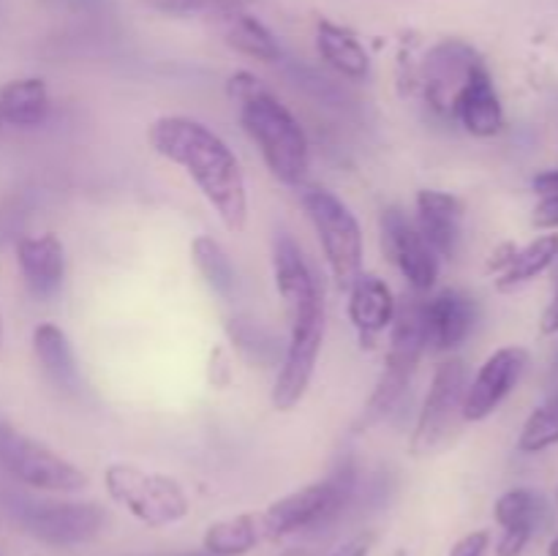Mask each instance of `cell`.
I'll return each instance as SVG.
<instances>
[{"instance_id":"83f0119b","label":"cell","mask_w":558,"mask_h":556,"mask_svg":"<svg viewBox=\"0 0 558 556\" xmlns=\"http://www.w3.org/2000/svg\"><path fill=\"white\" fill-rule=\"evenodd\" d=\"M554 445H558V392L529 414L518 436V450L526 456L543 452Z\"/></svg>"},{"instance_id":"d6a6232c","label":"cell","mask_w":558,"mask_h":556,"mask_svg":"<svg viewBox=\"0 0 558 556\" xmlns=\"http://www.w3.org/2000/svg\"><path fill=\"white\" fill-rule=\"evenodd\" d=\"M374 532H360L354 534L352 540H347L343 545H338V548L327 556H368L371 548H374Z\"/></svg>"},{"instance_id":"8992f818","label":"cell","mask_w":558,"mask_h":556,"mask_svg":"<svg viewBox=\"0 0 558 556\" xmlns=\"http://www.w3.org/2000/svg\"><path fill=\"white\" fill-rule=\"evenodd\" d=\"M104 485L112 501L150 529L180 523L191 510L183 485L161 472H147L136 463L114 461L104 472Z\"/></svg>"},{"instance_id":"2e32d148","label":"cell","mask_w":558,"mask_h":556,"mask_svg":"<svg viewBox=\"0 0 558 556\" xmlns=\"http://www.w3.org/2000/svg\"><path fill=\"white\" fill-rule=\"evenodd\" d=\"M417 227L439 259H456L463 240V202L439 189L417 194Z\"/></svg>"},{"instance_id":"f1b7e54d","label":"cell","mask_w":558,"mask_h":556,"mask_svg":"<svg viewBox=\"0 0 558 556\" xmlns=\"http://www.w3.org/2000/svg\"><path fill=\"white\" fill-rule=\"evenodd\" d=\"M145 5L167 16H196L210 14L218 0H145Z\"/></svg>"},{"instance_id":"7a4b0ae2","label":"cell","mask_w":558,"mask_h":556,"mask_svg":"<svg viewBox=\"0 0 558 556\" xmlns=\"http://www.w3.org/2000/svg\"><path fill=\"white\" fill-rule=\"evenodd\" d=\"M272 276L289 316V343L270 401L278 412H289L303 401L316 374V360L325 343V300L305 256H281Z\"/></svg>"},{"instance_id":"484cf974","label":"cell","mask_w":558,"mask_h":556,"mask_svg":"<svg viewBox=\"0 0 558 556\" xmlns=\"http://www.w3.org/2000/svg\"><path fill=\"white\" fill-rule=\"evenodd\" d=\"M227 336L229 341H232V347L238 349L251 365L270 368V365L278 363V354H281L278 352V338L256 319H248V316H232V319H227Z\"/></svg>"},{"instance_id":"5b68a950","label":"cell","mask_w":558,"mask_h":556,"mask_svg":"<svg viewBox=\"0 0 558 556\" xmlns=\"http://www.w3.org/2000/svg\"><path fill=\"white\" fill-rule=\"evenodd\" d=\"M305 216L319 238L327 267L338 289H349L363 273V229L347 202L322 185H308L300 194Z\"/></svg>"},{"instance_id":"603a6c76","label":"cell","mask_w":558,"mask_h":556,"mask_svg":"<svg viewBox=\"0 0 558 556\" xmlns=\"http://www.w3.org/2000/svg\"><path fill=\"white\" fill-rule=\"evenodd\" d=\"M259 543H265L259 512H243L210 523L202 537V548L210 556H248Z\"/></svg>"},{"instance_id":"7c38bea8","label":"cell","mask_w":558,"mask_h":556,"mask_svg":"<svg viewBox=\"0 0 558 556\" xmlns=\"http://www.w3.org/2000/svg\"><path fill=\"white\" fill-rule=\"evenodd\" d=\"M381 251L387 259L398 267L409 287L417 292H428L439 278V256L423 238L417 223L401 210V207H387L379 218Z\"/></svg>"},{"instance_id":"d6986e66","label":"cell","mask_w":558,"mask_h":556,"mask_svg":"<svg viewBox=\"0 0 558 556\" xmlns=\"http://www.w3.org/2000/svg\"><path fill=\"white\" fill-rule=\"evenodd\" d=\"M33 352H36V360L38 365H41L44 376H47L63 396H80L82 371L63 327H58L54 322H41V325L33 330Z\"/></svg>"},{"instance_id":"6da1fadb","label":"cell","mask_w":558,"mask_h":556,"mask_svg":"<svg viewBox=\"0 0 558 556\" xmlns=\"http://www.w3.org/2000/svg\"><path fill=\"white\" fill-rule=\"evenodd\" d=\"M147 142L167 161L178 164L196 183L229 232H243L248 223V189L232 147L202 120L163 114L147 129Z\"/></svg>"},{"instance_id":"9c48e42d","label":"cell","mask_w":558,"mask_h":556,"mask_svg":"<svg viewBox=\"0 0 558 556\" xmlns=\"http://www.w3.org/2000/svg\"><path fill=\"white\" fill-rule=\"evenodd\" d=\"M11 512L31 537L54 548L90 543L107 523V510L96 501L11 499Z\"/></svg>"},{"instance_id":"cb8c5ba5","label":"cell","mask_w":558,"mask_h":556,"mask_svg":"<svg viewBox=\"0 0 558 556\" xmlns=\"http://www.w3.org/2000/svg\"><path fill=\"white\" fill-rule=\"evenodd\" d=\"M558 259V234L548 232L534 238L532 243L515 251L510 265L496 276V289L499 292H515V289L526 287L537 276H543L550 265Z\"/></svg>"},{"instance_id":"4fadbf2b","label":"cell","mask_w":558,"mask_h":556,"mask_svg":"<svg viewBox=\"0 0 558 556\" xmlns=\"http://www.w3.org/2000/svg\"><path fill=\"white\" fill-rule=\"evenodd\" d=\"M529 365V352L523 347H501L480 365L477 376L463 392L461 418L466 423H480L501 407L507 396L515 390L523 371Z\"/></svg>"},{"instance_id":"ab89813d","label":"cell","mask_w":558,"mask_h":556,"mask_svg":"<svg viewBox=\"0 0 558 556\" xmlns=\"http://www.w3.org/2000/svg\"><path fill=\"white\" fill-rule=\"evenodd\" d=\"M0 338H3V327H0Z\"/></svg>"},{"instance_id":"d4e9b609","label":"cell","mask_w":558,"mask_h":556,"mask_svg":"<svg viewBox=\"0 0 558 556\" xmlns=\"http://www.w3.org/2000/svg\"><path fill=\"white\" fill-rule=\"evenodd\" d=\"M191 259H194L199 276L205 278V283L218 298H232L234 289H238V270H234L227 249L216 238H210V234H196L194 243H191Z\"/></svg>"},{"instance_id":"f35d334b","label":"cell","mask_w":558,"mask_h":556,"mask_svg":"<svg viewBox=\"0 0 558 556\" xmlns=\"http://www.w3.org/2000/svg\"><path fill=\"white\" fill-rule=\"evenodd\" d=\"M556 505H558V485H556Z\"/></svg>"},{"instance_id":"ba28073f","label":"cell","mask_w":558,"mask_h":556,"mask_svg":"<svg viewBox=\"0 0 558 556\" xmlns=\"http://www.w3.org/2000/svg\"><path fill=\"white\" fill-rule=\"evenodd\" d=\"M0 469L16 483L47 494H80L87 488V474L52 447L31 439L0 418Z\"/></svg>"},{"instance_id":"3957f363","label":"cell","mask_w":558,"mask_h":556,"mask_svg":"<svg viewBox=\"0 0 558 556\" xmlns=\"http://www.w3.org/2000/svg\"><path fill=\"white\" fill-rule=\"evenodd\" d=\"M227 93L248 140L259 147L262 161L283 185H303L311 167V147L300 120L287 104L251 71L229 76Z\"/></svg>"},{"instance_id":"277c9868","label":"cell","mask_w":558,"mask_h":556,"mask_svg":"<svg viewBox=\"0 0 558 556\" xmlns=\"http://www.w3.org/2000/svg\"><path fill=\"white\" fill-rule=\"evenodd\" d=\"M425 352V330H423V300L409 298L396 309V319L390 325V349H387L385 368L376 379L374 392L365 401L363 412L354 428L365 431L371 425L381 423L398 401L407 392L420 358Z\"/></svg>"},{"instance_id":"d590c367","label":"cell","mask_w":558,"mask_h":556,"mask_svg":"<svg viewBox=\"0 0 558 556\" xmlns=\"http://www.w3.org/2000/svg\"><path fill=\"white\" fill-rule=\"evenodd\" d=\"M539 330H543L545 336H554V333H558V283H556L554 300H550V305L545 309L543 319H539Z\"/></svg>"},{"instance_id":"e0dca14e","label":"cell","mask_w":558,"mask_h":556,"mask_svg":"<svg viewBox=\"0 0 558 556\" xmlns=\"http://www.w3.org/2000/svg\"><path fill=\"white\" fill-rule=\"evenodd\" d=\"M210 16L216 20L218 33H221L223 44H227L229 49L245 55V58L259 60V63H278V60H281V44L272 36L270 27L262 20H256L254 14L238 9L234 3L218 0V5L210 11Z\"/></svg>"},{"instance_id":"f546056e","label":"cell","mask_w":558,"mask_h":556,"mask_svg":"<svg viewBox=\"0 0 558 556\" xmlns=\"http://www.w3.org/2000/svg\"><path fill=\"white\" fill-rule=\"evenodd\" d=\"M532 529H501V537L496 543V556H521L526 545L532 543Z\"/></svg>"},{"instance_id":"44dd1931","label":"cell","mask_w":558,"mask_h":556,"mask_svg":"<svg viewBox=\"0 0 558 556\" xmlns=\"http://www.w3.org/2000/svg\"><path fill=\"white\" fill-rule=\"evenodd\" d=\"M316 49H319L322 60L347 80L360 82L371 74L368 52L349 27L336 25L330 20H319L316 22Z\"/></svg>"},{"instance_id":"1f68e13d","label":"cell","mask_w":558,"mask_h":556,"mask_svg":"<svg viewBox=\"0 0 558 556\" xmlns=\"http://www.w3.org/2000/svg\"><path fill=\"white\" fill-rule=\"evenodd\" d=\"M532 223L537 229H545V232L558 229V196H543L537 202V207L532 213Z\"/></svg>"},{"instance_id":"5bb4252c","label":"cell","mask_w":558,"mask_h":556,"mask_svg":"<svg viewBox=\"0 0 558 556\" xmlns=\"http://www.w3.org/2000/svg\"><path fill=\"white\" fill-rule=\"evenodd\" d=\"M477 325V300L461 289H445L430 300H423L425 349L452 352L472 336Z\"/></svg>"},{"instance_id":"8d00e7d4","label":"cell","mask_w":558,"mask_h":556,"mask_svg":"<svg viewBox=\"0 0 558 556\" xmlns=\"http://www.w3.org/2000/svg\"><path fill=\"white\" fill-rule=\"evenodd\" d=\"M548 556H558V534L554 540H550V545H548Z\"/></svg>"},{"instance_id":"7402d4cb","label":"cell","mask_w":558,"mask_h":556,"mask_svg":"<svg viewBox=\"0 0 558 556\" xmlns=\"http://www.w3.org/2000/svg\"><path fill=\"white\" fill-rule=\"evenodd\" d=\"M49 112L47 82L38 76L5 82L0 87V123L14 129H36Z\"/></svg>"},{"instance_id":"4316f807","label":"cell","mask_w":558,"mask_h":556,"mask_svg":"<svg viewBox=\"0 0 558 556\" xmlns=\"http://www.w3.org/2000/svg\"><path fill=\"white\" fill-rule=\"evenodd\" d=\"M545 507L548 505L537 491L512 488L496 499L494 518L501 529H532V532H537L545 518Z\"/></svg>"},{"instance_id":"ac0fdd59","label":"cell","mask_w":558,"mask_h":556,"mask_svg":"<svg viewBox=\"0 0 558 556\" xmlns=\"http://www.w3.org/2000/svg\"><path fill=\"white\" fill-rule=\"evenodd\" d=\"M16 262H20L22 278L31 294L47 300L60 292L65 276V249L58 234L47 232L36 238H20Z\"/></svg>"},{"instance_id":"30bf717a","label":"cell","mask_w":558,"mask_h":556,"mask_svg":"<svg viewBox=\"0 0 558 556\" xmlns=\"http://www.w3.org/2000/svg\"><path fill=\"white\" fill-rule=\"evenodd\" d=\"M469 385V371L461 358L441 360L430 379V390L425 396L420 418L414 423L412 439H409V452L417 458L434 456L456 434L458 418H461L463 392Z\"/></svg>"},{"instance_id":"e575fe53","label":"cell","mask_w":558,"mask_h":556,"mask_svg":"<svg viewBox=\"0 0 558 556\" xmlns=\"http://www.w3.org/2000/svg\"><path fill=\"white\" fill-rule=\"evenodd\" d=\"M515 251H518V245H515V243H501L499 249L494 251V256H490L488 270H490V273H496V276H499V273L505 270L507 265H510V259H512V256H515Z\"/></svg>"},{"instance_id":"836d02e7","label":"cell","mask_w":558,"mask_h":556,"mask_svg":"<svg viewBox=\"0 0 558 556\" xmlns=\"http://www.w3.org/2000/svg\"><path fill=\"white\" fill-rule=\"evenodd\" d=\"M532 189L534 194L543 196H558V169H548V172H539L537 178L532 180Z\"/></svg>"},{"instance_id":"60d3db41","label":"cell","mask_w":558,"mask_h":556,"mask_svg":"<svg viewBox=\"0 0 558 556\" xmlns=\"http://www.w3.org/2000/svg\"><path fill=\"white\" fill-rule=\"evenodd\" d=\"M0 129H3V123H0Z\"/></svg>"},{"instance_id":"ffe728a7","label":"cell","mask_w":558,"mask_h":556,"mask_svg":"<svg viewBox=\"0 0 558 556\" xmlns=\"http://www.w3.org/2000/svg\"><path fill=\"white\" fill-rule=\"evenodd\" d=\"M349 292V319L363 336H379L396 319V294L374 273H360Z\"/></svg>"},{"instance_id":"52a82bcc","label":"cell","mask_w":558,"mask_h":556,"mask_svg":"<svg viewBox=\"0 0 558 556\" xmlns=\"http://www.w3.org/2000/svg\"><path fill=\"white\" fill-rule=\"evenodd\" d=\"M354 494V467L352 461L338 463L325 480L311 483L283 499L272 501L267 510L259 512L265 540H281L287 534L305 532V529L322 527L332 521L347 507Z\"/></svg>"},{"instance_id":"9a60e30c","label":"cell","mask_w":558,"mask_h":556,"mask_svg":"<svg viewBox=\"0 0 558 556\" xmlns=\"http://www.w3.org/2000/svg\"><path fill=\"white\" fill-rule=\"evenodd\" d=\"M452 120H458L469 134L480 136V140H488V136L505 131V107H501L494 76H490L485 63H480L469 74L466 85L458 93L456 107H452Z\"/></svg>"},{"instance_id":"74e56055","label":"cell","mask_w":558,"mask_h":556,"mask_svg":"<svg viewBox=\"0 0 558 556\" xmlns=\"http://www.w3.org/2000/svg\"><path fill=\"white\" fill-rule=\"evenodd\" d=\"M180 556H210L207 551H202V554H180Z\"/></svg>"},{"instance_id":"8fae6325","label":"cell","mask_w":558,"mask_h":556,"mask_svg":"<svg viewBox=\"0 0 558 556\" xmlns=\"http://www.w3.org/2000/svg\"><path fill=\"white\" fill-rule=\"evenodd\" d=\"M480 63L485 60L472 44L461 41V38H445V41L434 44L414 65V71L409 74V93L420 90L425 96V104L436 114L452 118L458 93Z\"/></svg>"},{"instance_id":"4dcf8cb0","label":"cell","mask_w":558,"mask_h":556,"mask_svg":"<svg viewBox=\"0 0 558 556\" xmlns=\"http://www.w3.org/2000/svg\"><path fill=\"white\" fill-rule=\"evenodd\" d=\"M488 545H490V532L488 529H477V532H469L466 537L458 540V543L452 545L450 556H485Z\"/></svg>"}]
</instances>
